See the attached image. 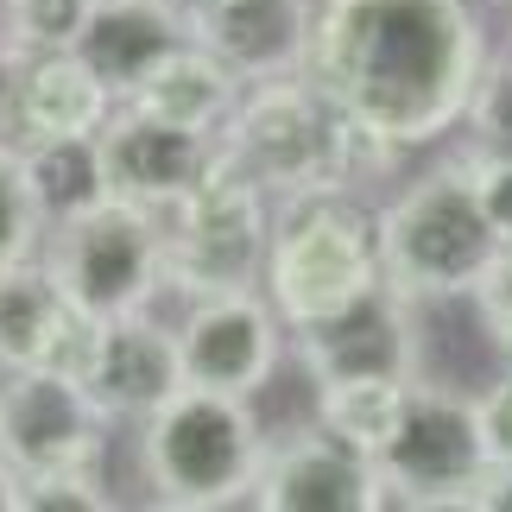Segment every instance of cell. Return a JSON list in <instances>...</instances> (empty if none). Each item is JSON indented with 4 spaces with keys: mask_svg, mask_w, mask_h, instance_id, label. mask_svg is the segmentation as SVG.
Masks as SVG:
<instances>
[{
    "mask_svg": "<svg viewBox=\"0 0 512 512\" xmlns=\"http://www.w3.org/2000/svg\"><path fill=\"white\" fill-rule=\"evenodd\" d=\"M487 57L481 0H317L304 70L386 152H424L468 121Z\"/></svg>",
    "mask_w": 512,
    "mask_h": 512,
    "instance_id": "obj_1",
    "label": "cell"
},
{
    "mask_svg": "<svg viewBox=\"0 0 512 512\" xmlns=\"http://www.w3.org/2000/svg\"><path fill=\"white\" fill-rule=\"evenodd\" d=\"M222 152L253 184L272 190V203H304V196H323V190H361L367 177H380L399 159L310 70L247 83L222 127Z\"/></svg>",
    "mask_w": 512,
    "mask_h": 512,
    "instance_id": "obj_2",
    "label": "cell"
},
{
    "mask_svg": "<svg viewBox=\"0 0 512 512\" xmlns=\"http://www.w3.org/2000/svg\"><path fill=\"white\" fill-rule=\"evenodd\" d=\"M133 449H140V475H146L152 500L234 512V506L253 500V487H260L272 437H266V418H260L253 399L184 380L140 424Z\"/></svg>",
    "mask_w": 512,
    "mask_h": 512,
    "instance_id": "obj_3",
    "label": "cell"
},
{
    "mask_svg": "<svg viewBox=\"0 0 512 512\" xmlns=\"http://www.w3.org/2000/svg\"><path fill=\"white\" fill-rule=\"evenodd\" d=\"M386 291L380 266V209L361 190H323L279 203V234L266 260V298L291 329L329 323Z\"/></svg>",
    "mask_w": 512,
    "mask_h": 512,
    "instance_id": "obj_4",
    "label": "cell"
},
{
    "mask_svg": "<svg viewBox=\"0 0 512 512\" xmlns=\"http://www.w3.org/2000/svg\"><path fill=\"white\" fill-rule=\"evenodd\" d=\"M500 253L506 241L487 222L468 159L430 165L392 203H380V266H386V291H399V298L475 291Z\"/></svg>",
    "mask_w": 512,
    "mask_h": 512,
    "instance_id": "obj_5",
    "label": "cell"
},
{
    "mask_svg": "<svg viewBox=\"0 0 512 512\" xmlns=\"http://www.w3.org/2000/svg\"><path fill=\"white\" fill-rule=\"evenodd\" d=\"M272 234H279L272 190L253 184L222 152L215 171L165 215V285H171V298L196 304V298H215V291L266 285Z\"/></svg>",
    "mask_w": 512,
    "mask_h": 512,
    "instance_id": "obj_6",
    "label": "cell"
},
{
    "mask_svg": "<svg viewBox=\"0 0 512 512\" xmlns=\"http://www.w3.org/2000/svg\"><path fill=\"white\" fill-rule=\"evenodd\" d=\"M45 266L83 323L140 317L171 291L165 285V215L102 196V203L51 222Z\"/></svg>",
    "mask_w": 512,
    "mask_h": 512,
    "instance_id": "obj_7",
    "label": "cell"
},
{
    "mask_svg": "<svg viewBox=\"0 0 512 512\" xmlns=\"http://www.w3.org/2000/svg\"><path fill=\"white\" fill-rule=\"evenodd\" d=\"M108 411L95 405L76 367H26L0 373V456L19 475H70L102 468L108 456Z\"/></svg>",
    "mask_w": 512,
    "mask_h": 512,
    "instance_id": "obj_8",
    "label": "cell"
},
{
    "mask_svg": "<svg viewBox=\"0 0 512 512\" xmlns=\"http://www.w3.org/2000/svg\"><path fill=\"white\" fill-rule=\"evenodd\" d=\"M380 475L392 500H430V494H481L487 481V437L475 392H443V386H411L405 418L380 449Z\"/></svg>",
    "mask_w": 512,
    "mask_h": 512,
    "instance_id": "obj_9",
    "label": "cell"
},
{
    "mask_svg": "<svg viewBox=\"0 0 512 512\" xmlns=\"http://www.w3.org/2000/svg\"><path fill=\"white\" fill-rule=\"evenodd\" d=\"M177 342H184V380L190 386L241 392V399L272 386V373L291 361V323L266 298V285L196 298L184 310V323H177Z\"/></svg>",
    "mask_w": 512,
    "mask_h": 512,
    "instance_id": "obj_10",
    "label": "cell"
},
{
    "mask_svg": "<svg viewBox=\"0 0 512 512\" xmlns=\"http://www.w3.org/2000/svg\"><path fill=\"white\" fill-rule=\"evenodd\" d=\"M247 506L253 512H392V487L367 449L329 437L310 418L304 430L272 437L266 475Z\"/></svg>",
    "mask_w": 512,
    "mask_h": 512,
    "instance_id": "obj_11",
    "label": "cell"
},
{
    "mask_svg": "<svg viewBox=\"0 0 512 512\" xmlns=\"http://www.w3.org/2000/svg\"><path fill=\"white\" fill-rule=\"evenodd\" d=\"M121 95L83 51H45V57H7V83H0V133L13 146L38 140H95Z\"/></svg>",
    "mask_w": 512,
    "mask_h": 512,
    "instance_id": "obj_12",
    "label": "cell"
},
{
    "mask_svg": "<svg viewBox=\"0 0 512 512\" xmlns=\"http://www.w3.org/2000/svg\"><path fill=\"white\" fill-rule=\"evenodd\" d=\"M95 140H102L108 196L140 203L152 215H171L215 171V159H222V140H215V133H190V127L152 121V114L127 108V102L114 108V121L95 133Z\"/></svg>",
    "mask_w": 512,
    "mask_h": 512,
    "instance_id": "obj_13",
    "label": "cell"
},
{
    "mask_svg": "<svg viewBox=\"0 0 512 512\" xmlns=\"http://www.w3.org/2000/svg\"><path fill=\"white\" fill-rule=\"evenodd\" d=\"M76 373H83V386L95 392V405L114 424H146L184 386V342L152 310L114 317V323L89 329V348H83V367Z\"/></svg>",
    "mask_w": 512,
    "mask_h": 512,
    "instance_id": "obj_14",
    "label": "cell"
},
{
    "mask_svg": "<svg viewBox=\"0 0 512 512\" xmlns=\"http://www.w3.org/2000/svg\"><path fill=\"white\" fill-rule=\"evenodd\" d=\"M317 0H190V45H203L241 83L304 70Z\"/></svg>",
    "mask_w": 512,
    "mask_h": 512,
    "instance_id": "obj_15",
    "label": "cell"
},
{
    "mask_svg": "<svg viewBox=\"0 0 512 512\" xmlns=\"http://www.w3.org/2000/svg\"><path fill=\"white\" fill-rule=\"evenodd\" d=\"M405 336H411V386L481 392L506 367V348H500L475 291H456V298H405Z\"/></svg>",
    "mask_w": 512,
    "mask_h": 512,
    "instance_id": "obj_16",
    "label": "cell"
},
{
    "mask_svg": "<svg viewBox=\"0 0 512 512\" xmlns=\"http://www.w3.org/2000/svg\"><path fill=\"white\" fill-rule=\"evenodd\" d=\"M89 329L95 323L76 317V304L64 298V285L51 279L45 253L0 272V373L83 367Z\"/></svg>",
    "mask_w": 512,
    "mask_h": 512,
    "instance_id": "obj_17",
    "label": "cell"
},
{
    "mask_svg": "<svg viewBox=\"0 0 512 512\" xmlns=\"http://www.w3.org/2000/svg\"><path fill=\"white\" fill-rule=\"evenodd\" d=\"M291 361L304 380H342V373H405L411 380V336H405V298L373 291L367 304L342 310L329 323L291 329Z\"/></svg>",
    "mask_w": 512,
    "mask_h": 512,
    "instance_id": "obj_18",
    "label": "cell"
},
{
    "mask_svg": "<svg viewBox=\"0 0 512 512\" xmlns=\"http://www.w3.org/2000/svg\"><path fill=\"white\" fill-rule=\"evenodd\" d=\"M184 45H190V0H95V19L76 51L108 76L114 95H127Z\"/></svg>",
    "mask_w": 512,
    "mask_h": 512,
    "instance_id": "obj_19",
    "label": "cell"
},
{
    "mask_svg": "<svg viewBox=\"0 0 512 512\" xmlns=\"http://www.w3.org/2000/svg\"><path fill=\"white\" fill-rule=\"evenodd\" d=\"M241 89H247L241 76L222 70L203 45H184V51H171L152 76H140L121 102L140 108V114H152V121H171V127L215 133V140H222L228 114H234V102H241Z\"/></svg>",
    "mask_w": 512,
    "mask_h": 512,
    "instance_id": "obj_20",
    "label": "cell"
},
{
    "mask_svg": "<svg viewBox=\"0 0 512 512\" xmlns=\"http://www.w3.org/2000/svg\"><path fill=\"white\" fill-rule=\"evenodd\" d=\"M405 399H411L405 373H342V380L310 386V418H317L329 437L380 456L392 443V430H399V418H405Z\"/></svg>",
    "mask_w": 512,
    "mask_h": 512,
    "instance_id": "obj_21",
    "label": "cell"
},
{
    "mask_svg": "<svg viewBox=\"0 0 512 512\" xmlns=\"http://www.w3.org/2000/svg\"><path fill=\"white\" fill-rule=\"evenodd\" d=\"M26 152V177H32V196L51 222L89 209L108 196V171H102V140H38V146H19Z\"/></svg>",
    "mask_w": 512,
    "mask_h": 512,
    "instance_id": "obj_22",
    "label": "cell"
},
{
    "mask_svg": "<svg viewBox=\"0 0 512 512\" xmlns=\"http://www.w3.org/2000/svg\"><path fill=\"white\" fill-rule=\"evenodd\" d=\"M89 19H95V0H0V51L7 57L76 51Z\"/></svg>",
    "mask_w": 512,
    "mask_h": 512,
    "instance_id": "obj_23",
    "label": "cell"
},
{
    "mask_svg": "<svg viewBox=\"0 0 512 512\" xmlns=\"http://www.w3.org/2000/svg\"><path fill=\"white\" fill-rule=\"evenodd\" d=\"M51 234V215L38 209L32 177H26V152L0 133V272L19 260H38Z\"/></svg>",
    "mask_w": 512,
    "mask_h": 512,
    "instance_id": "obj_24",
    "label": "cell"
},
{
    "mask_svg": "<svg viewBox=\"0 0 512 512\" xmlns=\"http://www.w3.org/2000/svg\"><path fill=\"white\" fill-rule=\"evenodd\" d=\"M468 152H494V159H512V51L487 57L481 89L468 102Z\"/></svg>",
    "mask_w": 512,
    "mask_h": 512,
    "instance_id": "obj_25",
    "label": "cell"
},
{
    "mask_svg": "<svg viewBox=\"0 0 512 512\" xmlns=\"http://www.w3.org/2000/svg\"><path fill=\"white\" fill-rule=\"evenodd\" d=\"M19 512H121V500L102 487V468H70V475H26Z\"/></svg>",
    "mask_w": 512,
    "mask_h": 512,
    "instance_id": "obj_26",
    "label": "cell"
},
{
    "mask_svg": "<svg viewBox=\"0 0 512 512\" xmlns=\"http://www.w3.org/2000/svg\"><path fill=\"white\" fill-rule=\"evenodd\" d=\"M468 159V177H475V196L487 209L494 234L512 247V159H494V152H462Z\"/></svg>",
    "mask_w": 512,
    "mask_h": 512,
    "instance_id": "obj_27",
    "label": "cell"
},
{
    "mask_svg": "<svg viewBox=\"0 0 512 512\" xmlns=\"http://www.w3.org/2000/svg\"><path fill=\"white\" fill-rule=\"evenodd\" d=\"M475 411H481V437H487V462L506 468L512 462V361L475 392Z\"/></svg>",
    "mask_w": 512,
    "mask_h": 512,
    "instance_id": "obj_28",
    "label": "cell"
},
{
    "mask_svg": "<svg viewBox=\"0 0 512 512\" xmlns=\"http://www.w3.org/2000/svg\"><path fill=\"white\" fill-rule=\"evenodd\" d=\"M475 298H481V310H487V323H494V336H500V348H506V361H512V247L500 253L494 266H487V279L475 285Z\"/></svg>",
    "mask_w": 512,
    "mask_h": 512,
    "instance_id": "obj_29",
    "label": "cell"
},
{
    "mask_svg": "<svg viewBox=\"0 0 512 512\" xmlns=\"http://www.w3.org/2000/svg\"><path fill=\"white\" fill-rule=\"evenodd\" d=\"M392 512H487L481 494H430V500H392Z\"/></svg>",
    "mask_w": 512,
    "mask_h": 512,
    "instance_id": "obj_30",
    "label": "cell"
},
{
    "mask_svg": "<svg viewBox=\"0 0 512 512\" xmlns=\"http://www.w3.org/2000/svg\"><path fill=\"white\" fill-rule=\"evenodd\" d=\"M481 506H487V512H512V462H506V468H487Z\"/></svg>",
    "mask_w": 512,
    "mask_h": 512,
    "instance_id": "obj_31",
    "label": "cell"
},
{
    "mask_svg": "<svg viewBox=\"0 0 512 512\" xmlns=\"http://www.w3.org/2000/svg\"><path fill=\"white\" fill-rule=\"evenodd\" d=\"M19 487H26V475L0 456V512H19Z\"/></svg>",
    "mask_w": 512,
    "mask_h": 512,
    "instance_id": "obj_32",
    "label": "cell"
},
{
    "mask_svg": "<svg viewBox=\"0 0 512 512\" xmlns=\"http://www.w3.org/2000/svg\"><path fill=\"white\" fill-rule=\"evenodd\" d=\"M140 512H203V506H177V500H146Z\"/></svg>",
    "mask_w": 512,
    "mask_h": 512,
    "instance_id": "obj_33",
    "label": "cell"
},
{
    "mask_svg": "<svg viewBox=\"0 0 512 512\" xmlns=\"http://www.w3.org/2000/svg\"><path fill=\"white\" fill-rule=\"evenodd\" d=\"M506 51H512V13H506Z\"/></svg>",
    "mask_w": 512,
    "mask_h": 512,
    "instance_id": "obj_34",
    "label": "cell"
},
{
    "mask_svg": "<svg viewBox=\"0 0 512 512\" xmlns=\"http://www.w3.org/2000/svg\"><path fill=\"white\" fill-rule=\"evenodd\" d=\"M0 83H7V51H0Z\"/></svg>",
    "mask_w": 512,
    "mask_h": 512,
    "instance_id": "obj_35",
    "label": "cell"
},
{
    "mask_svg": "<svg viewBox=\"0 0 512 512\" xmlns=\"http://www.w3.org/2000/svg\"><path fill=\"white\" fill-rule=\"evenodd\" d=\"M481 7H487V0H481Z\"/></svg>",
    "mask_w": 512,
    "mask_h": 512,
    "instance_id": "obj_36",
    "label": "cell"
}]
</instances>
